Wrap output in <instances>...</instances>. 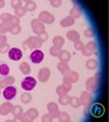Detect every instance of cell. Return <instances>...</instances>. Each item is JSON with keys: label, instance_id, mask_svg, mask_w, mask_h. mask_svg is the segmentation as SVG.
I'll list each match as a JSON object with an SVG mask.
<instances>
[{"label": "cell", "instance_id": "6da1fadb", "mask_svg": "<svg viewBox=\"0 0 109 122\" xmlns=\"http://www.w3.org/2000/svg\"><path fill=\"white\" fill-rule=\"evenodd\" d=\"M24 48L27 49V50H30V49L33 48H40L42 46V41H41L38 37H30L29 39L24 43Z\"/></svg>", "mask_w": 109, "mask_h": 122}, {"label": "cell", "instance_id": "7a4b0ae2", "mask_svg": "<svg viewBox=\"0 0 109 122\" xmlns=\"http://www.w3.org/2000/svg\"><path fill=\"white\" fill-rule=\"evenodd\" d=\"M36 85H37V81L33 76H28V77H26L24 81H21V87L27 92L32 91L34 87L36 86Z\"/></svg>", "mask_w": 109, "mask_h": 122}, {"label": "cell", "instance_id": "3957f363", "mask_svg": "<svg viewBox=\"0 0 109 122\" xmlns=\"http://www.w3.org/2000/svg\"><path fill=\"white\" fill-rule=\"evenodd\" d=\"M100 73H97L94 77H90L87 82H86V86H87V90L89 92H95L97 89V85H98V81H99V77Z\"/></svg>", "mask_w": 109, "mask_h": 122}, {"label": "cell", "instance_id": "277c9868", "mask_svg": "<svg viewBox=\"0 0 109 122\" xmlns=\"http://www.w3.org/2000/svg\"><path fill=\"white\" fill-rule=\"evenodd\" d=\"M90 112H91V114L94 117L99 118V117H101L104 114V107H103V105L99 104V103H96V104H94L91 107Z\"/></svg>", "mask_w": 109, "mask_h": 122}, {"label": "cell", "instance_id": "5b68a950", "mask_svg": "<svg viewBox=\"0 0 109 122\" xmlns=\"http://www.w3.org/2000/svg\"><path fill=\"white\" fill-rule=\"evenodd\" d=\"M16 93H17V91L16 87L12 86H8L3 91V97H4L7 101H10L16 96Z\"/></svg>", "mask_w": 109, "mask_h": 122}, {"label": "cell", "instance_id": "8992f818", "mask_svg": "<svg viewBox=\"0 0 109 122\" xmlns=\"http://www.w3.org/2000/svg\"><path fill=\"white\" fill-rule=\"evenodd\" d=\"M30 58H31L33 63L38 64V63H40V62H42V61H43V59H44V53L41 50H38V49H37V50H34L31 53Z\"/></svg>", "mask_w": 109, "mask_h": 122}, {"label": "cell", "instance_id": "52a82bcc", "mask_svg": "<svg viewBox=\"0 0 109 122\" xmlns=\"http://www.w3.org/2000/svg\"><path fill=\"white\" fill-rule=\"evenodd\" d=\"M39 20L42 22H46V24H52L55 20V17L52 14H50L48 11H43L39 15Z\"/></svg>", "mask_w": 109, "mask_h": 122}, {"label": "cell", "instance_id": "ba28073f", "mask_svg": "<svg viewBox=\"0 0 109 122\" xmlns=\"http://www.w3.org/2000/svg\"><path fill=\"white\" fill-rule=\"evenodd\" d=\"M32 29L34 30V33L36 34V35H40L42 32H44V25L39 20H33L32 22Z\"/></svg>", "mask_w": 109, "mask_h": 122}, {"label": "cell", "instance_id": "9c48e42d", "mask_svg": "<svg viewBox=\"0 0 109 122\" xmlns=\"http://www.w3.org/2000/svg\"><path fill=\"white\" fill-rule=\"evenodd\" d=\"M8 56L11 60L13 61H17L20 60L22 57V53L21 51V49L18 48H11L10 50L8 51Z\"/></svg>", "mask_w": 109, "mask_h": 122}, {"label": "cell", "instance_id": "30bf717a", "mask_svg": "<svg viewBox=\"0 0 109 122\" xmlns=\"http://www.w3.org/2000/svg\"><path fill=\"white\" fill-rule=\"evenodd\" d=\"M96 50V44L94 42H89V43L84 46V48L82 49V52L85 56H90L93 54V52Z\"/></svg>", "mask_w": 109, "mask_h": 122}, {"label": "cell", "instance_id": "8fae6325", "mask_svg": "<svg viewBox=\"0 0 109 122\" xmlns=\"http://www.w3.org/2000/svg\"><path fill=\"white\" fill-rule=\"evenodd\" d=\"M38 77H39V81L41 82H46L50 77V69L47 67L42 68V69L39 71Z\"/></svg>", "mask_w": 109, "mask_h": 122}, {"label": "cell", "instance_id": "7c38bea8", "mask_svg": "<svg viewBox=\"0 0 109 122\" xmlns=\"http://www.w3.org/2000/svg\"><path fill=\"white\" fill-rule=\"evenodd\" d=\"M78 74L74 71H68L66 74H64V77H63V81L69 82V83H73L78 81Z\"/></svg>", "mask_w": 109, "mask_h": 122}, {"label": "cell", "instance_id": "4fadbf2b", "mask_svg": "<svg viewBox=\"0 0 109 122\" xmlns=\"http://www.w3.org/2000/svg\"><path fill=\"white\" fill-rule=\"evenodd\" d=\"M93 100V97L92 95L88 93V92H83L81 94V98H80V102L81 104H83L84 106H88L91 104V102Z\"/></svg>", "mask_w": 109, "mask_h": 122}, {"label": "cell", "instance_id": "5bb4252c", "mask_svg": "<svg viewBox=\"0 0 109 122\" xmlns=\"http://www.w3.org/2000/svg\"><path fill=\"white\" fill-rule=\"evenodd\" d=\"M47 109L49 111V114L53 117L56 118L59 115V109H58V106L55 104V103H49L47 106Z\"/></svg>", "mask_w": 109, "mask_h": 122}, {"label": "cell", "instance_id": "9a60e30c", "mask_svg": "<svg viewBox=\"0 0 109 122\" xmlns=\"http://www.w3.org/2000/svg\"><path fill=\"white\" fill-rule=\"evenodd\" d=\"M12 108H13V106L11 103H9V102L4 103V104H2L0 106V114H1V115H7L9 112H11Z\"/></svg>", "mask_w": 109, "mask_h": 122}, {"label": "cell", "instance_id": "2e32d148", "mask_svg": "<svg viewBox=\"0 0 109 122\" xmlns=\"http://www.w3.org/2000/svg\"><path fill=\"white\" fill-rule=\"evenodd\" d=\"M59 59L61 62H66L67 63V61H69L70 58H71V55H70V53L68 51H66V50H61L59 53Z\"/></svg>", "mask_w": 109, "mask_h": 122}, {"label": "cell", "instance_id": "e0dca14e", "mask_svg": "<svg viewBox=\"0 0 109 122\" xmlns=\"http://www.w3.org/2000/svg\"><path fill=\"white\" fill-rule=\"evenodd\" d=\"M14 82V78L12 76H8V77H5L4 79H2L1 81H0V89H5L7 86L9 85H12Z\"/></svg>", "mask_w": 109, "mask_h": 122}, {"label": "cell", "instance_id": "ac0fdd59", "mask_svg": "<svg viewBox=\"0 0 109 122\" xmlns=\"http://www.w3.org/2000/svg\"><path fill=\"white\" fill-rule=\"evenodd\" d=\"M66 37L68 40L73 41V42H77L80 40V34L76 32V30H69V32L66 34Z\"/></svg>", "mask_w": 109, "mask_h": 122}, {"label": "cell", "instance_id": "d6986e66", "mask_svg": "<svg viewBox=\"0 0 109 122\" xmlns=\"http://www.w3.org/2000/svg\"><path fill=\"white\" fill-rule=\"evenodd\" d=\"M57 68H58V70L61 72L62 74H66L68 71H70V68H69L68 65H67L66 62H60V63L58 64Z\"/></svg>", "mask_w": 109, "mask_h": 122}, {"label": "cell", "instance_id": "ffe728a7", "mask_svg": "<svg viewBox=\"0 0 109 122\" xmlns=\"http://www.w3.org/2000/svg\"><path fill=\"white\" fill-rule=\"evenodd\" d=\"M73 24H74V18H73L71 16H67L65 18H63V20H61V22H60L61 26H64V28L73 25Z\"/></svg>", "mask_w": 109, "mask_h": 122}, {"label": "cell", "instance_id": "44dd1931", "mask_svg": "<svg viewBox=\"0 0 109 122\" xmlns=\"http://www.w3.org/2000/svg\"><path fill=\"white\" fill-rule=\"evenodd\" d=\"M81 15H82V11H81V9L78 8L77 5L73 6V8H71V10H70V16L73 18H78V17H80Z\"/></svg>", "mask_w": 109, "mask_h": 122}, {"label": "cell", "instance_id": "7402d4cb", "mask_svg": "<svg viewBox=\"0 0 109 122\" xmlns=\"http://www.w3.org/2000/svg\"><path fill=\"white\" fill-rule=\"evenodd\" d=\"M20 69H21V71L25 75H28L30 72H31V67H30L29 64L26 63V62H24V63L21 64V65H20Z\"/></svg>", "mask_w": 109, "mask_h": 122}, {"label": "cell", "instance_id": "603a6c76", "mask_svg": "<svg viewBox=\"0 0 109 122\" xmlns=\"http://www.w3.org/2000/svg\"><path fill=\"white\" fill-rule=\"evenodd\" d=\"M26 9V11H33L36 8V3L34 1H26L25 5L22 6Z\"/></svg>", "mask_w": 109, "mask_h": 122}, {"label": "cell", "instance_id": "cb8c5ba5", "mask_svg": "<svg viewBox=\"0 0 109 122\" xmlns=\"http://www.w3.org/2000/svg\"><path fill=\"white\" fill-rule=\"evenodd\" d=\"M11 113L13 114L14 118H17V117H21V115L22 114V108L21 106H14L12 110H11Z\"/></svg>", "mask_w": 109, "mask_h": 122}, {"label": "cell", "instance_id": "d4e9b609", "mask_svg": "<svg viewBox=\"0 0 109 122\" xmlns=\"http://www.w3.org/2000/svg\"><path fill=\"white\" fill-rule=\"evenodd\" d=\"M69 101H70V97L67 94L61 95V96L59 97V103L61 105H67V104H69Z\"/></svg>", "mask_w": 109, "mask_h": 122}, {"label": "cell", "instance_id": "484cf974", "mask_svg": "<svg viewBox=\"0 0 109 122\" xmlns=\"http://www.w3.org/2000/svg\"><path fill=\"white\" fill-rule=\"evenodd\" d=\"M53 44H54V46H57V47L61 48L63 46V44H64V39H63L62 37H60V36L55 37L53 39Z\"/></svg>", "mask_w": 109, "mask_h": 122}, {"label": "cell", "instance_id": "4316f807", "mask_svg": "<svg viewBox=\"0 0 109 122\" xmlns=\"http://www.w3.org/2000/svg\"><path fill=\"white\" fill-rule=\"evenodd\" d=\"M27 114H28V116L31 118L32 119V121L33 120H35L37 117H38V115H39V112L37 111L36 109H34V108H32V109H30L29 111L27 112Z\"/></svg>", "mask_w": 109, "mask_h": 122}, {"label": "cell", "instance_id": "83f0119b", "mask_svg": "<svg viewBox=\"0 0 109 122\" xmlns=\"http://www.w3.org/2000/svg\"><path fill=\"white\" fill-rule=\"evenodd\" d=\"M9 70H10V68L8 67L7 64H1V65H0V74L1 75L6 76L9 73Z\"/></svg>", "mask_w": 109, "mask_h": 122}, {"label": "cell", "instance_id": "f1b7e54d", "mask_svg": "<svg viewBox=\"0 0 109 122\" xmlns=\"http://www.w3.org/2000/svg\"><path fill=\"white\" fill-rule=\"evenodd\" d=\"M97 61L96 60H94V59H89L87 61V63H86V66H87L88 69H95V68L97 67Z\"/></svg>", "mask_w": 109, "mask_h": 122}, {"label": "cell", "instance_id": "f546056e", "mask_svg": "<svg viewBox=\"0 0 109 122\" xmlns=\"http://www.w3.org/2000/svg\"><path fill=\"white\" fill-rule=\"evenodd\" d=\"M58 117V121H62V122H65V121H70V117L67 113L65 112H62V113H59V115L57 116Z\"/></svg>", "mask_w": 109, "mask_h": 122}, {"label": "cell", "instance_id": "4dcf8cb0", "mask_svg": "<svg viewBox=\"0 0 109 122\" xmlns=\"http://www.w3.org/2000/svg\"><path fill=\"white\" fill-rule=\"evenodd\" d=\"M20 25V18H18L17 16H16V15H11V18H10V21L9 24L7 25L10 28V26H13V25Z\"/></svg>", "mask_w": 109, "mask_h": 122}, {"label": "cell", "instance_id": "1f68e13d", "mask_svg": "<svg viewBox=\"0 0 109 122\" xmlns=\"http://www.w3.org/2000/svg\"><path fill=\"white\" fill-rule=\"evenodd\" d=\"M69 104L73 107V108H78V107L81 106V102H80V99L76 98V97H73L70 98V101H69Z\"/></svg>", "mask_w": 109, "mask_h": 122}, {"label": "cell", "instance_id": "d6a6232c", "mask_svg": "<svg viewBox=\"0 0 109 122\" xmlns=\"http://www.w3.org/2000/svg\"><path fill=\"white\" fill-rule=\"evenodd\" d=\"M60 51H61V48H60V47H57V46H53L52 48H50V55L58 57Z\"/></svg>", "mask_w": 109, "mask_h": 122}, {"label": "cell", "instance_id": "836d02e7", "mask_svg": "<svg viewBox=\"0 0 109 122\" xmlns=\"http://www.w3.org/2000/svg\"><path fill=\"white\" fill-rule=\"evenodd\" d=\"M21 99V102H24L25 104H28V103L32 101V96H31V94H29V93H25V94H22Z\"/></svg>", "mask_w": 109, "mask_h": 122}, {"label": "cell", "instance_id": "e575fe53", "mask_svg": "<svg viewBox=\"0 0 109 122\" xmlns=\"http://www.w3.org/2000/svg\"><path fill=\"white\" fill-rule=\"evenodd\" d=\"M10 18H11V15L9 13H3V14H1V16H0V20L3 21V24H6V25L9 24Z\"/></svg>", "mask_w": 109, "mask_h": 122}, {"label": "cell", "instance_id": "d590c367", "mask_svg": "<svg viewBox=\"0 0 109 122\" xmlns=\"http://www.w3.org/2000/svg\"><path fill=\"white\" fill-rule=\"evenodd\" d=\"M14 10H16V16H17L18 18L21 17V16H24L25 13H26V9L22 6L21 7H18V8L14 9Z\"/></svg>", "mask_w": 109, "mask_h": 122}, {"label": "cell", "instance_id": "8d00e7d4", "mask_svg": "<svg viewBox=\"0 0 109 122\" xmlns=\"http://www.w3.org/2000/svg\"><path fill=\"white\" fill-rule=\"evenodd\" d=\"M21 25H13V26H10L9 28V32L11 34H13V35H16V34L18 33H21Z\"/></svg>", "mask_w": 109, "mask_h": 122}, {"label": "cell", "instance_id": "74e56055", "mask_svg": "<svg viewBox=\"0 0 109 122\" xmlns=\"http://www.w3.org/2000/svg\"><path fill=\"white\" fill-rule=\"evenodd\" d=\"M8 30H9V26L6 24H3V22L0 24V35H1V34L3 35V34H5L6 32H8Z\"/></svg>", "mask_w": 109, "mask_h": 122}, {"label": "cell", "instance_id": "f35d334b", "mask_svg": "<svg viewBox=\"0 0 109 122\" xmlns=\"http://www.w3.org/2000/svg\"><path fill=\"white\" fill-rule=\"evenodd\" d=\"M56 93H57L59 96H61V95H64V94H67V91L64 89V86H63L62 85L59 86L57 89H56Z\"/></svg>", "mask_w": 109, "mask_h": 122}, {"label": "cell", "instance_id": "ab89813d", "mask_svg": "<svg viewBox=\"0 0 109 122\" xmlns=\"http://www.w3.org/2000/svg\"><path fill=\"white\" fill-rule=\"evenodd\" d=\"M84 48V44H83V42H80V41H77L74 42V49L76 50H81Z\"/></svg>", "mask_w": 109, "mask_h": 122}, {"label": "cell", "instance_id": "60d3db41", "mask_svg": "<svg viewBox=\"0 0 109 122\" xmlns=\"http://www.w3.org/2000/svg\"><path fill=\"white\" fill-rule=\"evenodd\" d=\"M85 36L87 37V38H92L94 36V30H93V29L89 28V29L86 30H85Z\"/></svg>", "mask_w": 109, "mask_h": 122}, {"label": "cell", "instance_id": "b9f144b4", "mask_svg": "<svg viewBox=\"0 0 109 122\" xmlns=\"http://www.w3.org/2000/svg\"><path fill=\"white\" fill-rule=\"evenodd\" d=\"M38 38H39V39L42 41V42H44V41H46V40L48 39V34L44 30V32H42V33L40 34V35H38Z\"/></svg>", "mask_w": 109, "mask_h": 122}, {"label": "cell", "instance_id": "7bdbcfd3", "mask_svg": "<svg viewBox=\"0 0 109 122\" xmlns=\"http://www.w3.org/2000/svg\"><path fill=\"white\" fill-rule=\"evenodd\" d=\"M11 6L14 9L18 8V7H21V1H11Z\"/></svg>", "mask_w": 109, "mask_h": 122}, {"label": "cell", "instance_id": "ee69618b", "mask_svg": "<svg viewBox=\"0 0 109 122\" xmlns=\"http://www.w3.org/2000/svg\"><path fill=\"white\" fill-rule=\"evenodd\" d=\"M52 118H53V117H52L50 114H46V115H44V116H43L42 121H44V122H45V121L50 122V121H52Z\"/></svg>", "mask_w": 109, "mask_h": 122}, {"label": "cell", "instance_id": "f6af8a7d", "mask_svg": "<svg viewBox=\"0 0 109 122\" xmlns=\"http://www.w3.org/2000/svg\"><path fill=\"white\" fill-rule=\"evenodd\" d=\"M6 41H7V39H6L5 36L0 35V47H1V46H3V45H5V44H7Z\"/></svg>", "mask_w": 109, "mask_h": 122}, {"label": "cell", "instance_id": "bcb514c9", "mask_svg": "<svg viewBox=\"0 0 109 122\" xmlns=\"http://www.w3.org/2000/svg\"><path fill=\"white\" fill-rule=\"evenodd\" d=\"M62 86H64V89L67 91V92H69L70 90H71V83H69V82H66V81H63V83H62Z\"/></svg>", "mask_w": 109, "mask_h": 122}, {"label": "cell", "instance_id": "7dc6e473", "mask_svg": "<svg viewBox=\"0 0 109 122\" xmlns=\"http://www.w3.org/2000/svg\"><path fill=\"white\" fill-rule=\"evenodd\" d=\"M50 4L52 6H54V7H58L61 5V1H54V0H51L50 1Z\"/></svg>", "mask_w": 109, "mask_h": 122}, {"label": "cell", "instance_id": "c3c4849f", "mask_svg": "<svg viewBox=\"0 0 109 122\" xmlns=\"http://www.w3.org/2000/svg\"><path fill=\"white\" fill-rule=\"evenodd\" d=\"M8 48H9L8 44H5V45H3V46H1V47H0V51H1L2 53H5L7 50H8Z\"/></svg>", "mask_w": 109, "mask_h": 122}, {"label": "cell", "instance_id": "681fc988", "mask_svg": "<svg viewBox=\"0 0 109 122\" xmlns=\"http://www.w3.org/2000/svg\"><path fill=\"white\" fill-rule=\"evenodd\" d=\"M4 4H5V2H4V1H0V8L4 6Z\"/></svg>", "mask_w": 109, "mask_h": 122}, {"label": "cell", "instance_id": "f907efd6", "mask_svg": "<svg viewBox=\"0 0 109 122\" xmlns=\"http://www.w3.org/2000/svg\"><path fill=\"white\" fill-rule=\"evenodd\" d=\"M0 93H1V92H0Z\"/></svg>", "mask_w": 109, "mask_h": 122}]
</instances>
